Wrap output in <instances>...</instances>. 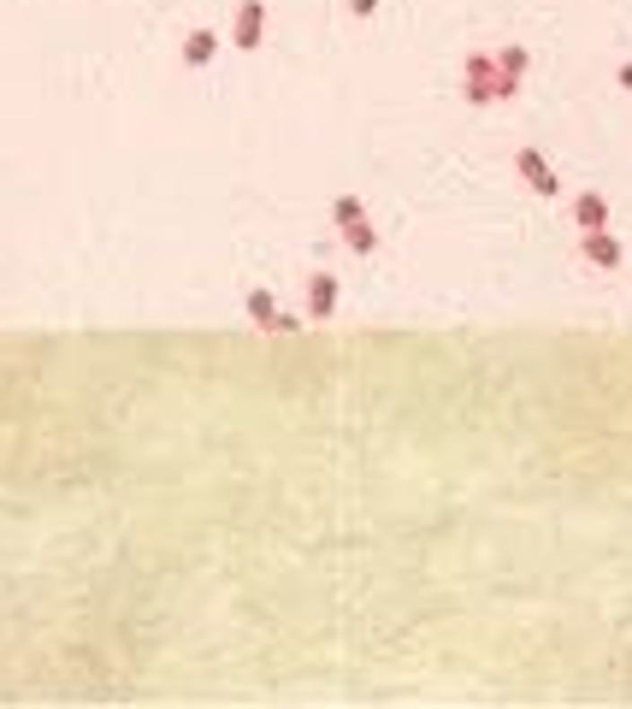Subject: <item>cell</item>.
Returning a JSON list of instances; mask_svg holds the SVG:
<instances>
[{"mask_svg":"<svg viewBox=\"0 0 632 709\" xmlns=\"http://www.w3.org/2000/svg\"><path fill=\"white\" fill-rule=\"evenodd\" d=\"M591 260H603V267H620V249L609 237H591Z\"/></svg>","mask_w":632,"mask_h":709,"instance_id":"cell-1","label":"cell"}]
</instances>
